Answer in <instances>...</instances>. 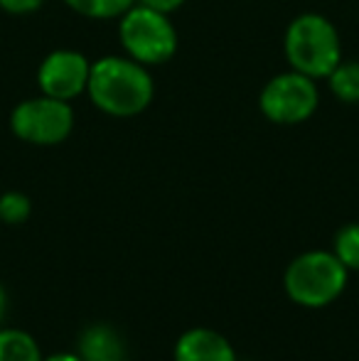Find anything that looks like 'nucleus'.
Segmentation results:
<instances>
[{
	"instance_id": "obj_1",
	"label": "nucleus",
	"mask_w": 359,
	"mask_h": 361,
	"mask_svg": "<svg viewBox=\"0 0 359 361\" xmlns=\"http://www.w3.org/2000/svg\"><path fill=\"white\" fill-rule=\"evenodd\" d=\"M87 91L96 109L118 118L138 116L155 94L145 64L130 57H101L91 64Z\"/></svg>"
},
{
	"instance_id": "obj_2",
	"label": "nucleus",
	"mask_w": 359,
	"mask_h": 361,
	"mask_svg": "<svg viewBox=\"0 0 359 361\" xmlns=\"http://www.w3.org/2000/svg\"><path fill=\"white\" fill-rule=\"evenodd\" d=\"M350 271L332 251H305L293 258L283 276V288L296 305L308 310L327 307L347 288Z\"/></svg>"
},
{
	"instance_id": "obj_3",
	"label": "nucleus",
	"mask_w": 359,
	"mask_h": 361,
	"mask_svg": "<svg viewBox=\"0 0 359 361\" xmlns=\"http://www.w3.org/2000/svg\"><path fill=\"white\" fill-rule=\"evenodd\" d=\"M286 57L293 72L310 79L330 76L332 69L342 62L340 35L335 25L315 13L296 18L286 30Z\"/></svg>"
},
{
	"instance_id": "obj_4",
	"label": "nucleus",
	"mask_w": 359,
	"mask_h": 361,
	"mask_svg": "<svg viewBox=\"0 0 359 361\" xmlns=\"http://www.w3.org/2000/svg\"><path fill=\"white\" fill-rule=\"evenodd\" d=\"M121 42L130 59L140 64H163L178 49V32L165 13L135 3L121 15Z\"/></svg>"
},
{
	"instance_id": "obj_5",
	"label": "nucleus",
	"mask_w": 359,
	"mask_h": 361,
	"mask_svg": "<svg viewBox=\"0 0 359 361\" xmlns=\"http://www.w3.org/2000/svg\"><path fill=\"white\" fill-rule=\"evenodd\" d=\"M10 128L20 140L32 145H57L69 138L74 128V111L69 101L39 96L15 106Z\"/></svg>"
},
{
	"instance_id": "obj_6",
	"label": "nucleus",
	"mask_w": 359,
	"mask_h": 361,
	"mask_svg": "<svg viewBox=\"0 0 359 361\" xmlns=\"http://www.w3.org/2000/svg\"><path fill=\"white\" fill-rule=\"evenodd\" d=\"M317 86L315 79L300 74L288 72L273 76L261 91V111L273 123L293 126L308 121L317 109Z\"/></svg>"
},
{
	"instance_id": "obj_7",
	"label": "nucleus",
	"mask_w": 359,
	"mask_h": 361,
	"mask_svg": "<svg viewBox=\"0 0 359 361\" xmlns=\"http://www.w3.org/2000/svg\"><path fill=\"white\" fill-rule=\"evenodd\" d=\"M91 64L82 52L74 49H57L47 54L39 64L37 81L44 96L72 101L89 86Z\"/></svg>"
},
{
	"instance_id": "obj_8",
	"label": "nucleus",
	"mask_w": 359,
	"mask_h": 361,
	"mask_svg": "<svg viewBox=\"0 0 359 361\" xmlns=\"http://www.w3.org/2000/svg\"><path fill=\"white\" fill-rule=\"evenodd\" d=\"M175 361H236L231 342L209 327H192L175 344Z\"/></svg>"
},
{
	"instance_id": "obj_9",
	"label": "nucleus",
	"mask_w": 359,
	"mask_h": 361,
	"mask_svg": "<svg viewBox=\"0 0 359 361\" xmlns=\"http://www.w3.org/2000/svg\"><path fill=\"white\" fill-rule=\"evenodd\" d=\"M77 354L84 361H128L123 337L109 322L87 324L79 334Z\"/></svg>"
},
{
	"instance_id": "obj_10",
	"label": "nucleus",
	"mask_w": 359,
	"mask_h": 361,
	"mask_svg": "<svg viewBox=\"0 0 359 361\" xmlns=\"http://www.w3.org/2000/svg\"><path fill=\"white\" fill-rule=\"evenodd\" d=\"M0 361H42V349L25 329L0 327Z\"/></svg>"
},
{
	"instance_id": "obj_11",
	"label": "nucleus",
	"mask_w": 359,
	"mask_h": 361,
	"mask_svg": "<svg viewBox=\"0 0 359 361\" xmlns=\"http://www.w3.org/2000/svg\"><path fill=\"white\" fill-rule=\"evenodd\" d=\"M327 79L337 99L345 104H359V62H340Z\"/></svg>"
},
{
	"instance_id": "obj_12",
	"label": "nucleus",
	"mask_w": 359,
	"mask_h": 361,
	"mask_svg": "<svg viewBox=\"0 0 359 361\" xmlns=\"http://www.w3.org/2000/svg\"><path fill=\"white\" fill-rule=\"evenodd\" d=\"M74 13L91 20H111L121 18L126 10L133 8L138 0H64Z\"/></svg>"
},
{
	"instance_id": "obj_13",
	"label": "nucleus",
	"mask_w": 359,
	"mask_h": 361,
	"mask_svg": "<svg viewBox=\"0 0 359 361\" xmlns=\"http://www.w3.org/2000/svg\"><path fill=\"white\" fill-rule=\"evenodd\" d=\"M332 253L342 261L347 271H359V224H345L335 233Z\"/></svg>"
},
{
	"instance_id": "obj_14",
	"label": "nucleus",
	"mask_w": 359,
	"mask_h": 361,
	"mask_svg": "<svg viewBox=\"0 0 359 361\" xmlns=\"http://www.w3.org/2000/svg\"><path fill=\"white\" fill-rule=\"evenodd\" d=\"M32 214V204H30V197L23 192H5L0 197V221L10 224H25Z\"/></svg>"
},
{
	"instance_id": "obj_15",
	"label": "nucleus",
	"mask_w": 359,
	"mask_h": 361,
	"mask_svg": "<svg viewBox=\"0 0 359 361\" xmlns=\"http://www.w3.org/2000/svg\"><path fill=\"white\" fill-rule=\"evenodd\" d=\"M44 0H0V8L8 10L13 15H25V13H32L42 5Z\"/></svg>"
},
{
	"instance_id": "obj_16",
	"label": "nucleus",
	"mask_w": 359,
	"mask_h": 361,
	"mask_svg": "<svg viewBox=\"0 0 359 361\" xmlns=\"http://www.w3.org/2000/svg\"><path fill=\"white\" fill-rule=\"evenodd\" d=\"M140 5H145V8H153V10H160V13L170 15L173 10H178L185 0H138Z\"/></svg>"
},
{
	"instance_id": "obj_17",
	"label": "nucleus",
	"mask_w": 359,
	"mask_h": 361,
	"mask_svg": "<svg viewBox=\"0 0 359 361\" xmlns=\"http://www.w3.org/2000/svg\"><path fill=\"white\" fill-rule=\"evenodd\" d=\"M42 361H84L79 354H52V357L42 359Z\"/></svg>"
},
{
	"instance_id": "obj_18",
	"label": "nucleus",
	"mask_w": 359,
	"mask_h": 361,
	"mask_svg": "<svg viewBox=\"0 0 359 361\" xmlns=\"http://www.w3.org/2000/svg\"><path fill=\"white\" fill-rule=\"evenodd\" d=\"M5 312H8V295H5V288L0 286V324L5 319Z\"/></svg>"
}]
</instances>
